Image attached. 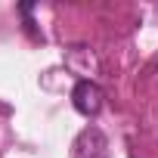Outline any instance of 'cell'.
I'll return each mask as SVG.
<instances>
[{
  "label": "cell",
  "mask_w": 158,
  "mask_h": 158,
  "mask_svg": "<svg viewBox=\"0 0 158 158\" xmlns=\"http://www.w3.org/2000/svg\"><path fill=\"white\" fill-rule=\"evenodd\" d=\"M71 106L81 112L84 118H96L99 109H102V90H99V84H93V81H77L74 90H71Z\"/></svg>",
  "instance_id": "cell-1"
}]
</instances>
